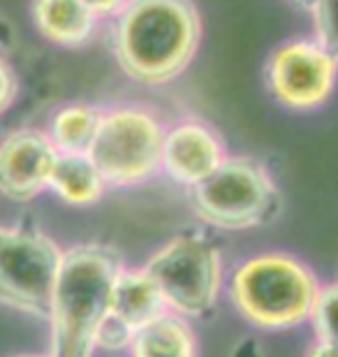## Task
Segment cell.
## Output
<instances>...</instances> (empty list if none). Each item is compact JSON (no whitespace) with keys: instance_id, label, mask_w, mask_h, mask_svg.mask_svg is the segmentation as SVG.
Listing matches in <instances>:
<instances>
[{"instance_id":"cell-1","label":"cell","mask_w":338,"mask_h":357,"mask_svg":"<svg viewBox=\"0 0 338 357\" xmlns=\"http://www.w3.org/2000/svg\"><path fill=\"white\" fill-rule=\"evenodd\" d=\"M204 21L195 0H128L109 21V47L135 82L169 84L199 52Z\"/></svg>"},{"instance_id":"cell-2","label":"cell","mask_w":338,"mask_h":357,"mask_svg":"<svg viewBox=\"0 0 338 357\" xmlns=\"http://www.w3.org/2000/svg\"><path fill=\"white\" fill-rule=\"evenodd\" d=\"M118 271L105 253L82 248L61 260L52 311L56 320V357H86L95 330L109 313L112 283Z\"/></svg>"},{"instance_id":"cell-3","label":"cell","mask_w":338,"mask_h":357,"mask_svg":"<svg viewBox=\"0 0 338 357\" xmlns=\"http://www.w3.org/2000/svg\"><path fill=\"white\" fill-rule=\"evenodd\" d=\"M164 128L153 112L141 107H116L102 112L89 158L105 181L135 183L162 165Z\"/></svg>"},{"instance_id":"cell-4","label":"cell","mask_w":338,"mask_h":357,"mask_svg":"<svg viewBox=\"0 0 338 357\" xmlns=\"http://www.w3.org/2000/svg\"><path fill=\"white\" fill-rule=\"evenodd\" d=\"M241 309L260 325H290L313 309L315 288L306 269L283 258H262L243 267L234 285Z\"/></svg>"},{"instance_id":"cell-5","label":"cell","mask_w":338,"mask_h":357,"mask_svg":"<svg viewBox=\"0 0 338 357\" xmlns=\"http://www.w3.org/2000/svg\"><path fill=\"white\" fill-rule=\"evenodd\" d=\"M61 260L40 234L0 227V299L35 313L52 309Z\"/></svg>"},{"instance_id":"cell-6","label":"cell","mask_w":338,"mask_h":357,"mask_svg":"<svg viewBox=\"0 0 338 357\" xmlns=\"http://www.w3.org/2000/svg\"><path fill=\"white\" fill-rule=\"evenodd\" d=\"M271 197L267 172L250 158H225L211 176L195 185V204L202 216L227 227L260 220Z\"/></svg>"},{"instance_id":"cell-7","label":"cell","mask_w":338,"mask_h":357,"mask_svg":"<svg viewBox=\"0 0 338 357\" xmlns=\"http://www.w3.org/2000/svg\"><path fill=\"white\" fill-rule=\"evenodd\" d=\"M164 304L183 313H202L218 292V258L206 241L183 237L151 260L146 269Z\"/></svg>"},{"instance_id":"cell-8","label":"cell","mask_w":338,"mask_h":357,"mask_svg":"<svg viewBox=\"0 0 338 357\" xmlns=\"http://www.w3.org/2000/svg\"><path fill=\"white\" fill-rule=\"evenodd\" d=\"M338 61L313 38H294L276 47L267 61V84L278 102L315 109L332 96Z\"/></svg>"},{"instance_id":"cell-9","label":"cell","mask_w":338,"mask_h":357,"mask_svg":"<svg viewBox=\"0 0 338 357\" xmlns=\"http://www.w3.org/2000/svg\"><path fill=\"white\" fill-rule=\"evenodd\" d=\"M59 151L49 135L40 130L10 132L0 142V192L14 199H28L49 185Z\"/></svg>"},{"instance_id":"cell-10","label":"cell","mask_w":338,"mask_h":357,"mask_svg":"<svg viewBox=\"0 0 338 357\" xmlns=\"http://www.w3.org/2000/svg\"><path fill=\"white\" fill-rule=\"evenodd\" d=\"M225 160L220 137L202 121H181L164 132L162 165L176 181L197 185Z\"/></svg>"},{"instance_id":"cell-11","label":"cell","mask_w":338,"mask_h":357,"mask_svg":"<svg viewBox=\"0 0 338 357\" xmlns=\"http://www.w3.org/2000/svg\"><path fill=\"white\" fill-rule=\"evenodd\" d=\"M31 17L42 38L72 49L89 45L100 28V19L84 0H33Z\"/></svg>"},{"instance_id":"cell-12","label":"cell","mask_w":338,"mask_h":357,"mask_svg":"<svg viewBox=\"0 0 338 357\" xmlns=\"http://www.w3.org/2000/svg\"><path fill=\"white\" fill-rule=\"evenodd\" d=\"M164 299L148 274H116L112 283L109 313L130 327L132 332L151 325L162 316Z\"/></svg>"},{"instance_id":"cell-13","label":"cell","mask_w":338,"mask_h":357,"mask_svg":"<svg viewBox=\"0 0 338 357\" xmlns=\"http://www.w3.org/2000/svg\"><path fill=\"white\" fill-rule=\"evenodd\" d=\"M102 112L91 105H68L56 114L49 128V139L59 153L86 155L95 139Z\"/></svg>"},{"instance_id":"cell-14","label":"cell","mask_w":338,"mask_h":357,"mask_svg":"<svg viewBox=\"0 0 338 357\" xmlns=\"http://www.w3.org/2000/svg\"><path fill=\"white\" fill-rule=\"evenodd\" d=\"M105 178L93 165L89 155L79 153H61L54 165L52 181L54 190L70 202H91L100 195Z\"/></svg>"},{"instance_id":"cell-15","label":"cell","mask_w":338,"mask_h":357,"mask_svg":"<svg viewBox=\"0 0 338 357\" xmlns=\"http://www.w3.org/2000/svg\"><path fill=\"white\" fill-rule=\"evenodd\" d=\"M135 357H192V339L183 323L160 316L135 332Z\"/></svg>"},{"instance_id":"cell-16","label":"cell","mask_w":338,"mask_h":357,"mask_svg":"<svg viewBox=\"0 0 338 357\" xmlns=\"http://www.w3.org/2000/svg\"><path fill=\"white\" fill-rule=\"evenodd\" d=\"M306 10L311 14L313 40L338 61V0H311Z\"/></svg>"},{"instance_id":"cell-17","label":"cell","mask_w":338,"mask_h":357,"mask_svg":"<svg viewBox=\"0 0 338 357\" xmlns=\"http://www.w3.org/2000/svg\"><path fill=\"white\" fill-rule=\"evenodd\" d=\"M313 311H315V327H318L320 337L325 339L322 344L338 346V285L315 295Z\"/></svg>"},{"instance_id":"cell-18","label":"cell","mask_w":338,"mask_h":357,"mask_svg":"<svg viewBox=\"0 0 338 357\" xmlns=\"http://www.w3.org/2000/svg\"><path fill=\"white\" fill-rule=\"evenodd\" d=\"M130 339H135V332L123 320L112 316V313H107V316L100 320V325L95 330V344L105 348H123Z\"/></svg>"},{"instance_id":"cell-19","label":"cell","mask_w":338,"mask_h":357,"mask_svg":"<svg viewBox=\"0 0 338 357\" xmlns=\"http://www.w3.org/2000/svg\"><path fill=\"white\" fill-rule=\"evenodd\" d=\"M17 93H19L17 73H14V68L3 59V56H0V114L14 102Z\"/></svg>"},{"instance_id":"cell-20","label":"cell","mask_w":338,"mask_h":357,"mask_svg":"<svg viewBox=\"0 0 338 357\" xmlns=\"http://www.w3.org/2000/svg\"><path fill=\"white\" fill-rule=\"evenodd\" d=\"M84 3L100 21H112L121 10H123L128 0H84Z\"/></svg>"},{"instance_id":"cell-21","label":"cell","mask_w":338,"mask_h":357,"mask_svg":"<svg viewBox=\"0 0 338 357\" xmlns=\"http://www.w3.org/2000/svg\"><path fill=\"white\" fill-rule=\"evenodd\" d=\"M313 357H338V346L334 344H320L315 348Z\"/></svg>"},{"instance_id":"cell-22","label":"cell","mask_w":338,"mask_h":357,"mask_svg":"<svg viewBox=\"0 0 338 357\" xmlns=\"http://www.w3.org/2000/svg\"><path fill=\"white\" fill-rule=\"evenodd\" d=\"M297 3H304V7H306L308 3H311V0H297Z\"/></svg>"},{"instance_id":"cell-23","label":"cell","mask_w":338,"mask_h":357,"mask_svg":"<svg viewBox=\"0 0 338 357\" xmlns=\"http://www.w3.org/2000/svg\"><path fill=\"white\" fill-rule=\"evenodd\" d=\"M26 357H35V355H26Z\"/></svg>"}]
</instances>
